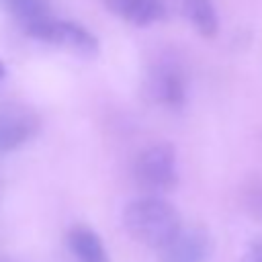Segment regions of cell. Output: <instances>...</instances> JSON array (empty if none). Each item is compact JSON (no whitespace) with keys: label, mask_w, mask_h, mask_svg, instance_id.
I'll return each instance as SVG.
<instances>
[{"label":"cell","mask_w":262,"mask_h":262,"mask_svg":"<svg viewBox=\"0 0 262 262\" xmlns=\"http://www.w3.org/2000/svg\"><path fill=\"white\" fill-rule=\"evenodd\" d=\"M104 4L113 14L139 27L158 23L166 14L164 0H104Z\"/></svg>","instance_id":"52a82bcc"},{"label":"cell","mask_w":262,"mask_h":262,"mask_svg":"<svg viewBox=\"0 0 262 262\" xmlns=\"http://www.w3.org/2000/svg\"><path fill=\"white\" fill-rule=\"evenodd\" d=\"M147 92L166 108H180L186 102L188 76L184 63L174 53H160L151 61L147 72Z\"/></svg>","instance_id":"3957f363"},{"label":"cell","mask_w":262,"mask_h":262,"mask_svg":"<svg viewBox=\"0 0 262 262\" xmlns=\"http://www.w3.org/2000/svg\"><path fill=\"white\" fill-rule=\"evenodd\" d=\"M123 225L135 242L156 250L168 246L184 227L176 207L166 199L151 194L139 196L125 207Z\"/></svg>","instance_id":"6da1fadb"},{"label":"cell","mask_w":262,"mask_h":262,"mask_svg":"<svg viewBox=\"0 0 262 262\" xmlns=\"http://www.w3.org/2000/svg\"><path fill=\"white\" fill-rule=\"evenodd\" d=\"M242 262H262V239L256 237L246 246V252L242 256Z\"/></svg>","instance_id":"8fae6325"},{"label":"cell","mask_w":262,"mask_h":262,"mask_svg":"<svg viewBox=\"0 0 262 262\" xmlns=\"http://www.w3.org/2000/svg\"><path fill=\"white\" fill-rule=\"evenodd\" d=\"M39 129V117L25 104L0 106V151H10L27 143Z\"/></svg>","instance_id":"8992f818"},{"label":"cell","mask_w":262,"mask_h":262,"mask_svg":"<svg viewBox=\"0 0 262 262\" xmlns=\"http://www.w3.org/2000/svg\"><path fill=\"white\" fill-rule=\"evenodd\" d=\"M211 256L213 239L201 225L182 227L176 237L160 250V262H209Z\"/></svg>","instance_id":"5b68a950"},{"label":"cell","mask_w":262,"mask_h":262,"mask_svg":"<svg viewBox=\"0 0 262 262\" xmlns=\"http://www.w3.org/2000/svg\"><path fill=\"white\" fill-rule=\"evenodd\" d=\"M133 180L145 190V194L160 196L168 192L178 182V162L174 145L166 141L151 143L143 147L133 162Z\"/></svg>","instance_id":"7a4b0ae2"},{"label":"cell","mask_w":262,"mask_h":262,"mask_svg":"<svg viewBox=\"0 0 262 262\" xmlns=\"http://www.w3.org/2000/svg\"><path fill=\"white\" fill-rule=\"evenodd\" d=\"M25 31L45 43H53L66 49H72L82 55H92L98 51V41L86 27L74 23V20H61V18H43L39 23H33L25 27Z\"/></svg>","instance_id":"277c9868"},{"label":"cell","mask_w":262,"mask_h":262,"mask_svg":"<svg viewBox=\"0 0 262 262\" xmlns=\"http://www.w3.org/2000/svg\"><path fill=\"white\" fill-rule=\"evenodd\" d=\"M182 16L203 37H215L219 31V14L213 0H178Z\"/></svg>","instance_id":"9c48e42d"},{"label":"cell","mask_w":262,"mask_h":262,"mask_svg":"<svg viewBox=\"0 0 262 262\" xmlns=\"http://www.w3.org/2000/svg\"><path fill=\"white\" fill-rule=\"evenodd\" d=\"M4 72H6V68H4V61L0 59V82H2V78H4Z\"/></svg>","instance_id":"7c38bea8"},{"label":"cell","mask_w":262,"mask_h":262,"mask_svg":"<svg viewBox=\"0 0 262 262\" xmlns=\"http://www.w3.org/2000/svg\"><path fill=\"white\" fill-rule=\"evenodd\" d=\"M68 246L78 262H111L102 239L86 225H74L68 231Z\"/></svg>","instance_id":"ba28073f"},{"label":"cell","mask_w":262,"mask_h":262,"mask_svg":"<svg viewBox=\"0 0 262 262\" xmlns=\"http://www.w3.org/2000/svg\"><path fill=\"white\" fill-rule=\"evenodd\" d=\"M0 6L20 20L23 27L39 23L51 16V8L47 0H0Z\"/></svg>","instance_id":"30bf717a"}]
</instances>
